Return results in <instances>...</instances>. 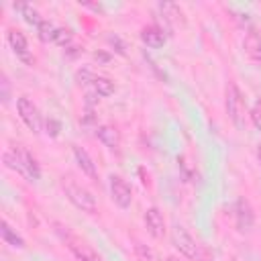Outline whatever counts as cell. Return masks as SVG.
I'll return each instance as SVG.
<instances>
[{"label":"cell","mask_w":261,"mask_h":261,"mask_svg":"<svg viewBox=\"0 0 261 261\" xmlns=\"http://www.w3.org/2000/svg\"><path fill=\"white\" fill-rule=\"evenodd\" d=\"M2 159H4V165H6L8 169L20 173V175H22L24 179H29V181H37V179L41 177V167H39L37 159H35L24 147H20V145L8 147V149L4 151V155H2Z\"/></svg>","instance_id":"1"},{"label":"cell","mask_w":261,"mask_h":261,"mask_svg":"<svg viewBox=\"0 0 261 261\" xmlns=\"http://www.w3.org/2000/svg\"><path fill=\"white\" fill-rule=\"evenodd\" d=\"M63 192H65L67 200H69L75 208H80L82 212H88V214H94V212H96V208H98L96 198H94L92 192L86 190L84 186H80V184L67 179V181H63Z\"/></svg>","instance_id":"2"},{"label":"cell","mask_w":261,"mask_h":261,"mask_svg":"<svg viewBox=\"0 0 261 261\" xmlns=\"http://www.w3.org/2000/svg\"><path fill=\"white\" fill-rule=\"evenodd\" d=\"M226 112H228L232 124L239 130H243L245 128V112H247V108H245L243 94H241V90L237 88L234 82H228V86H226Z\"/></svg>","instance_id":"3"},{"label":"cell","mask_w":261,"mask_h":261,"mask_svg":"<svg viewBox=\"0 0 261 261\" xmlns=\"http://www.w3.org/2000/svg\"><path fill=\"white\" fill-rule=\"evenodd\" d=\"M16 110H18V116H20V120L27 124V128H29L31 133L39 135V133L43 130L41 112H39V108L33 104V100H31V98H27V96H20V98L16 100Z\"/></svg>","instance_id":"4"},{"label":"cell","mask_w":261,"mask_h":261,"mask_svg":"<svg viewBox=\"0 0 261 261\" xmlns=\"http://www.w3.org/2000/svg\"><path fill=\"white\" fill-rule=\"evenodd\" d=\"M171 241H173V247H175L181 255H186V257L192 259V261H198V257H200L198 245H196L194 237H192L181 224H175V226L171 228Z\"/></svg>","instance_id":"5"},{"label":"cell","mask_w":261,"mask_h":261,"mask_svg":"<svg viewBox=\"0 0 261 261\" xmlns=\"http://www.w3.org/2000/svg\"><path fill=\"white\" fill-rule=\"evenodd\" d=\"M110 196H112L114 204L120 206V208H128L130 202H133V190L126 184V179H122L120 175L110 177Z\"/></svg>","instance_id":"6"},{"label":"cell","mask_w":261,"mask_h":261,"mask_svg":"<svg viewBox=\"0 0 261 261\" xmlns=\"http://www.w3.org/2000/svg\"><path fill=\"white\" fill-rule=\"evenodd\" d=\"M234 220H237V228L241 232H249L253 228L255 214H253V208L247 198H239L234 202Z\"/></svg>","instance_id":"7"},{"label":"cell","mask_w":261,"mask_h":261,"mask_svg":"<svg viewBox=\"0 0 261 261\" xmlns=\"http://www.w3.org/2000/svg\"><path fill=\"white\" fill-rule=\"evenodd\" d=\"M8 43H10V47H12V51L16 53L18 59H22L24 63H33V61H35V57H33L31 51H29L27 37H24L18 29H10V31H8Z\"/></svg>","instance_id":"8"},{"label":"cell","mask_w":261,"mask_h":261,"mask_svg":"<svg viewBox=\"0 0 261 261\" xmlns=\"http://www.w3.org/2000/svg\"><path fill=\"white\" fill-rule=\"evenodd\" d=\"M145 226H147V230L155 239H161L165 234V218H163L159 208H155V206L147 208V212H145Z\"/></svg>","instance_id":"9"},{"label":"cell","mask_w":261,"mask_h":261,"mask_svg":"<svg viewBox=\"0 0 261 261\" xmlns=\"http://www.w3.org/2000/svg\"><path fill=\"white\" fill-rule=\"evenodd\" d=\"M141 41L151 49H159L165 43V31L157 24H149L141 31Z\"/></svg>","instance_id":"10"},{"label":"cell","mask_w":261,"mask_h":261,"mask_svg":"<svg viewBox=\"0 0 261 261\" xmlns=\"http://www.w3.org/2000/svg\"><path fill=\"white\" fill-rule=\"evenodd\" d=\"M73 157H75V161H77V167L86 173V175H90L92 179H96V163L92 161V157H90V153L84 149V147H80V145H73Z\"/></svg>","instance_id":"11"},{"label":"cell","mask_w":261,"mask_h":261,"mask_svg":"<svg viewBox=\"0 0 261 261\" xmlns=\"http://www.w3.org/2000/svg\"><path fill=\"white\" fill-rule=\"evenodd\" d=\"M96 137H98L100 143H104L108 149H116V147L120 145V135H118V130H116L114 126H110V124L98 126V128H96Z\"/></svg>","instance_id":"12"},{"label":"cell","mask_w":261,"mask_h":261,"mask_svg":"<svg viewBox=\"0 0 261 261\" xmlns=\"http://www.w3.org/2000/svg\"><path fill=\"white\" fill-rule=\"evenodd\" d=\"M67 234V232H65ZM67 245H69V249L75 253V257L80 259V261H102L92 249H88L84 243H77L75 239H71L69 234H67Z\"/></svg>","instance_id":"13"},{"label":"cell","mask_w":261,"mask_h":261,"mask_svg":"<svg viewBox=\"0 0 261 261\" xmlns=\"http://www.w3.org/2000/svg\"><path fill=\"white\" fill-rule=\"evenodd\" d=\"M0 234H2V239H4L10 247H14V249H22V247H24V239H22L6 220L0 222Z\"/></svg>","instance_id":"14"},{"label":"cell","mask_w":261,"mask_h":261,"mask_svg":"<svg viewBox=\"0 0 261 261\" xmlns=\"http://www.w3.org/2000/svg\"><path fill=\"white\" fill-rule=\"evenodd\" d=\"M245 51H247L253 59L261 61V37H259L257 33H249V35H247V39H245Z\"/></svg>","instance_id":"15"},{"label":"cell","mask_w":261,"mask_h":261,"mask_svg":"<svg viewBox=\"0 0 261 261\" xmlns=\"http://www.w3.org/2000/svg\"><path fill=\"white\" fill-rule=\"evenodd\" d=\"M92 86H94V92L98 96H110V94H114V82L108 80V77H104V75H96L94 82H92Z\"/></svg>","instance_id":"16"},{"label":"cell","mask_w":261,"mask_h":261,"mask_svg":"<svg viewBox=\"0 0 261 261\" xmlns=\"http://www.w3.org/2000/svg\"><path fill=\"white\" fill-rule=\"evenodd\" d=\"M22 16H24V20L29 22V24H35V27H39L41 22H43V18L39 16V12L33 8V6H29V4H18V6H14Z\"/></svg>","instance_id":"17"},{"label":"cell","mask_w":261,"mask_h":261,"mask_svg":"<svg viewBox=\"0 0 261 261\" xmlns=\"http://www.w3.org/2000/svg\"><path fill=\"white\" fill-rule=\"evenodd\" d=\"M37 31H39V37H41V41H55V35H57V27L53 24V22H49V20H45L43 18V22L37 27Z\"/></svg>","instance_id":"18"},{"label":"cell","mask_w":261,"mask_h":261,"mask_svg":"<svg viewBox=\"0 0 261 261\" xmlns=\"http://www.w3.org/2000/svg\"><path fill=\"white\" fill-rule=\"evenodd\" d=\"M249 116H251V122L255 124V128L261 133V100H257V102L253 104V108H251Z\"/></svg>","instance_id":"19"},{"label":"cell","mask_w":261,"mask_h":261,"mask_svg":"<svg viewBox=\"0 0 261 261\" xmlns=\"http://www.w3.org/2000/svg\"><path fill=\"white\" fill-rule=\"evenodd\" d=\"M53 43H57V45H61V47H67V45L71 43V33H69L67 29L57 27V35H55V41H53Z\"/></svg>","instance_id":"20"},{"label":"cell","mask_w":261,"mask_h":261,"mask_svg":"<svg viewBox=\"0 0 261 261\" xmlns=\"http://www.w3.org/2000/svg\"><path fill=\"white\" fill-rule=\"evenodd\" d=\"M45 128H47V135L57 137V135H59V130H61V124H59L55 118H49V120L45 122Z\"/></svg>","instance_id":"21"},{"label":"cell","mask_w":261,"mask_h":261,"mask_svg":"<svg viewBox=\"0 0 261 261\" xmlns=\"http://www.w3.org/2000/svg\"><path fill=\"white\" fill-rule=\"evenodd\" d=\"M0 86H2V102H8V98H10V86H8V77L6 75H2Z\"/></svg>","instance_id":"22"},{"label":"cell","mask_w":261,"mask_h":261,"mask_svg":"<svg viewBox=\"0 0 261 261\" xmlns=\"http://www.w3.org/2000/svg\"><path fill=\"white\" fill-rule=\"evenodd\" d=\"M108 41H110L112 45H118V53H122V55H124V45L120 43V39H118V37H108Z\"/></svg>","instance_id":"23"},{"label":"cell","mask_w":261,"mask_h":261,"mask_svg":"<svg viewBox=\"0 0 261 261\" xmlns=\"http://www.w3.org/2000/svg\"><path fill=\"white\" fill-rule=\"evenodd\" d=\"M257 159H259V165H261V145H257Z\"/></svg>","instance_id":"24"},{"label":"cell","mask_w":261,"mask_h":261,"mask_svg":"<svg viewBox=\"0 0 261 261\" xmlns=\"http://www.w3.org/2000/svg\"><path fill=\"white\" fill-rule=\"evenodd\" d=\"M167 261H179L177 257H167Z\"/></svg>","instance_id":"25"}]
</instances>
